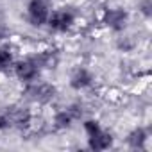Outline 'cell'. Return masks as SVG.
Segmentation results:
<instances>
[{"instance_id": "cell-1", "label": "cell", "mask_w": 152, "mask_h": 152, "mask_svg": "<svg viewBox=\"0 0 152 152\" xmlns=\"http://www.w3.org/2000/svg\"><path fill=\"white\" fill-rule=\"evenodd\" d=\"M29 84H31V86H29L27 91H25V95H27L29 100L45 104V102H48V100L54 99V93H56L54 86H50V84H47V83H34V81L29 83Z\"/></svg>"}, {"instance_id": "cell-2", "label": "cell", "mask_w": 152, "mask_h": 152, "mask_svg": "<svg viewBox=\"0 0 152 152\" xmlns=\"http://www.w3.org/2000/svg\"><path fill=\"white\" fill-rule=\"evenodd\" d=\"M39 64L36 61V57H27L20 63H16L15 66V73H16V77L23 83H32L36 77H38V73H39Z\"/></svg>"}, {"instance_id": "cell-3", "label": "cell", "mask_w": 152, "mask_h": 152, "mask_svg": "<svg viewBox=\"0 0 152 152\" xmlns=\"http://www.w3.org/2000/svg\"><path fill=\"white\" fill-rule=\"evenodd\" d=\"M73 13L72 11H68L66 7H63V9H57V11H54L52 15H48V25H50V29H54V31H59V32H64V31H68L72 25H73Z\"/></svg>"}, {"instance_id": "cell-4", "label": "cell", "mask_w": 152, "mask_h": 152, "mask_svg": "<svg viewBox=\"0 0 152 152\" xmlns=\"http://www.w3.org/2000/svg\"><path fill=\"white\" fill-rule=\"evenodd\" d=\"M48 6L45 4V0H31V4L27 7V18L32 25H43L48 20Z\"/></svg>"}, {"instance_id": "cell-5", "label": "cell", "mask_w": 152, "mask_h": 152, "mask_svg": "<svg viewBox=\"0 0 152 152\" xmlns=\"http://www.w3.org/2000/svg\"><path fill=\"white\" fill-rule=\"evenodd\" d=\"M4 116H6V124L11 125V127L23 129V127H27L31 124V113L22 106H15V107L7 109V113Z\"/></svg>"}, {"instance_id": "cell-6", "label": "cell", "mask_w": 152, "mask_h": 152, "mask_svg": "<svg viewBox=\"0 0 152 152\" xmlns=\"http://www.w3.org/2000/svg\"><path fill=\"white\" fill-rule=\"evenodd\" d=\"M127 18H129L127 13L124 9H120V7H113V9H107L104 13V23L109 25L115 31H122L125 27V23H127Z\"/></svg>"}, {"instance_id": "cell-7", "label": "cell", "mask_w": 152, "mask_h": 152, "mask_svg": "<svg viewBox=\"0 0 152 152\" xmlns=\"http://www.w3.org/2000/svg\"><path fill=\"white\" fill-rule=\"evenodd\" d=\"M88 140H90V147H91L93 150H106V148H109L111 143H113L111 134L106 132L102 127H100L99 131H95L93 134H90Z\"/></svg>"}, {"instance_id": "cell-8", "label": "cell", "mask_w": 152, "mask_h": 152, "mask_svg": "<svg viewBox=\"0 0 152 152\" xmlns=\"http://www.w3.org/2000/svg\"><path fill=\"white\" fill-rule=\"evenodd\" d=\"M91 73L86 70V68H77L73 73H72V79H70V84L72 88L75 90H83V88H88L91 84Z\"/></svg>"}, {"instance_id": "cell-9", "label": "cell", "mask_w": 152, "mask_h": 152, "mask_svg": "<svg viewBox=\"0 0 152 152\" xmlns=\"http://www.w3.org/2000/svg\"><path fill=\"white\" fill-rule=\"evenodd\" d=\"M145 140H147V134H145L143 129H136V131H132L129 134V145L132 148H141L143 143H145Z\"/></svg>"}, {"instance_id": "cell-10", "label": "cell", "mask_w": 152, "mask_h": 152, "mask_svg": "<svg viewBox=\"0 0 152 152\" xmlns=\"http://www.w3.org/2000/svg\"><path fill=\"white\" fill-rule=\"evenodd\" d=\"M9 66H13V54L9 48L2 47L0 48V70H7Z\"/></svg>"}, {"instance_id": "cell-11", "label": "cell", "mask_w": 152, "mask_h": 152, "mask_svg": "<svg viewBox=\"0 0 152 152\" xmlns=\"http://www.w3.org/2000/svg\"><path fill=\"white\" fill-rule=\"evenodd\" d=\"M141 7H143V13H145V15H150V9H148V7H150V2H148V0H145Z\"/></svg>"}, {"instance_id": "cell-12", "label": "cell", "mask_w": 152, "mask_h": 152, "mask_svg": "<svg viewBox=\"0 0 152 152\" xmlns=\"http://www.w3.org/2000/svg\"><path fill=\"white\" fill-rule=\"evenodd\" d=\"M7 124H6V116L4 115H0V129H4Z\"/></svg>"}, {"instance_id": "cell-13", "label": "cell", "mask_w": 152, "mask_h": 152, "mask_svg": "<svg viewBox=\"0 0 152 152\" xmlns=\"http://www.w3.org/2000/svg\"><path fill=\"white\" fill-rule=\"evenodd\" d=\"M4 34H6V31H4L2 27H0V39H2V38H4Z\"/></svg>"}]
</instances>
